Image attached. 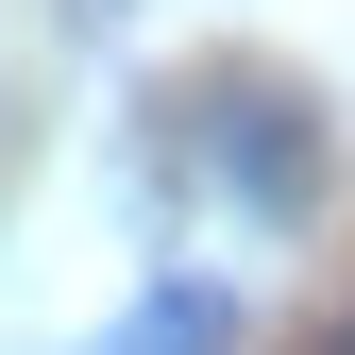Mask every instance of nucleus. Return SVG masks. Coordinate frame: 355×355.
Instances as JSON below:
<instances>
[{"instance_id":"nucleus-1","label":"nucleus","mask_w":355,"mask_h":355,"mask_svg":"<svg viewBox=\"0 0 355 355\" xmlns=\"http://www.w3.org/2000/svg\"><path fill=\"white\" fill-rule=\"evenodd\" d=\"M322 355H355V322H338V338H322Z\"/></svg>"}]
</instances>
